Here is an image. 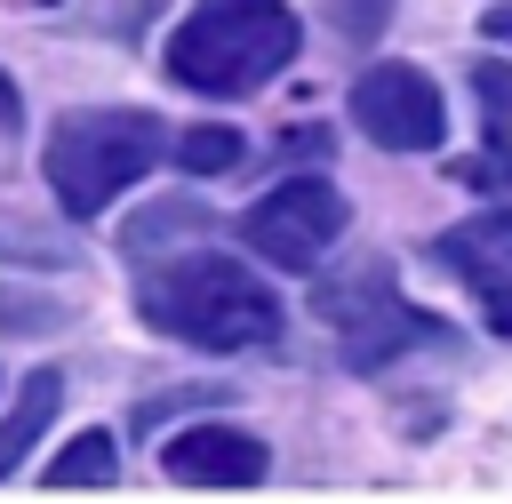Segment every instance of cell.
<instances>
[{"instance_id": "obj_14", "label": "cell", "mask_w": 512, "mask_h": 504, "mask_svg": "<svg viewBox=\"0 0 512 504\" xmlns=\"http://www.w3.org/2000/svg\"><path fill=\"white\" fill-rule=\"evenodd\" d=\"M488 296H496V320H504V328H512V280H496V288H488Z\"/></svg>"}, {"instance_id": "obj_7", "label": "cell", "mask_w": 512, "mask_h": 504, "mask_svg": "<svg viewBox=\"0 0 512 504\" xmlns=\"http://www.w3.org/2000/svg\"><path fill=\"white\" fill-rule=\"evenodd\" d=\"M56 400H64V376H56V368H32V376H24V392H16V408L0 416V480L24 464V448L40 440V424L56 416Z\"/></svg>"}, {"instance_id": "obj_6", "label": "cell", "mask_w": 512, "mask_h": 504, "mask_svg": "<svg viewBox=\"0 0 512 504\" xmlns=\"http://www.w3.org/2000/svg\"><path fill=\"white\" fill-rule=\"evenodd\" d=\"M264 440L240 432V424H192L160 448V472L184 480V488H256L264 480Z\"/></svg>"}, {"instance_id": "obj_15", "label": "cell", "mask_w": 512, "mask_h": 504, "mask_svg": "<svg viewBox=\"0 0 512 504\" xmlns=\"http://www.w3.org/2000/svg\"><path fill=\"white\" fill-rule=\"evenodd\" d=\"M488 32H496V40H512V8H496V16H488Z\"/></svg>"}, {"instance_id": "obj_9", "label": "cell", "mask_w": 512, "mask_h": 504, "mask_svg": "<svg viewBox=\"0 0 512 504\" xmlns=\"http://www.w3.org/2000/svg\"><path fill=\"white\" fill-rule=\"evenodd\" d=\"M472 96H480V120H488V136L496 144H512V64H472Z\"/></svg>"}, {"instance_id": "obj_2", "label": "cell", "mask_w": 512, "mask_h": 504, "mask_svg": "<svg viewBox=\"0 0 512 504\" xmlns=\"http://www.w3.org/2000/svg\"><path fill=\"white\" fill-rule=\"evenodd\" d=\"M296 56L288 0H192V16L168 32V80L200 96H248Z\"/></svg>"}, {"instance_id": "obj_13", "label": "cell", "mask_w": 512, "mask_h": 504, "mask_svg": "<svg viewBox=\"0 0 512 504\" xmlns=\"http://www.w3.org/2000/svg\"><path fill=\"white\" fill-rule=\"evenodd\" d=\"M0 128H16V80L0 72Z\"/></svg>"}, {"instance_id": "obj_12", "label": "cell", "mask_w": 512, "mask_h": 504, "mask_svg": "<svg viewBox=\"0 0 512 504\" xmlns=\"http://www.w3.org/2000/svg\"><path fill=\"white\" fill-rule=\"evenodd\" d=\"M336 8V24H352V32H376L384 24V0H328Z\"/></svg>"}, {"instance_id": "obj_4", "label": "cell", "mask_w": 512, "mask_h": 504, "mask_svg": "<svg viewBox=\"0 0 512 504\" xmlns=\"http://www.w3.org/2000/svg\"><path fill=\"white\" fill-rule=\"evenodd\" d=\"M240 240H248L264 264H280V272H312V264L344 240V192H336L328 176H288V184H272V192L240 216Z\"/></svg>"}, {"instance_id": "obj_8", "label": "cell", "mask_w": 512, "mask_h": 504, "mask_svg": "<svg viewBox=\"0 0 512 504\" xmlns=\"http://www.w3.org/2000/svg\"><path fill=\"white\" fill-rule=\"evenodd\" d=\"M112 472H120V448H112V432H80L56 464H48V488H64V496H80V488H112Z\"/></svg>"}, {"instance_id": "obj_11", "label": "cell", "mask_w": 512, "mask_h": 504, "mask_svg": "<svg viewBox=\"0 0 512 504\" xmlns=\"http://www.w3.org/2000/svg\"><path fill=\"white\" fill-rule=\"evenodd\" d=\"M456 176H464L472 192H496V200H504V216H512V144H496V152H472Z\"/></svg>"}, {"instance_id": "obj_5", "label": "cell", "mask_w": 512, "mask_h": 504, "mask_svg": "<svg viewBox=\"0 0 512 504\" xmlns=\"http://www.w3.org/2000/svg\"><path fill=\"white\" fill-rule=\"evenodd\" d=\"M352 120L384 144V152H432L448 136V104L416 64H368L352 80Z\"/></svg>"}, {"instance_id": "obj_1", "label": "cell", "mask_w": 512, "mask_h": 504, "mask_svg": "<svg viewBox=\"0 0 512 504\" xmlns=\"http://www.w3.org/2000/svg\"><path fill=\"white\" fill-rule=\"evenodd\" d=\"M144 320L176 344H200V352H248V344H272L280 336V304L272 288L232 264V256H176V264H152L144 288H136Z\"/></svg>"}, {"instance_id": "obj_3", "label": "cell", "mask_w": 512, "mask_h": 504, "mask_svg": "<svg viewBox=\"0 0 512 504\" xmlns=\"http://www.w3.org/2000/svg\"><path fill=\"white\" fill-rule=\"evenodd\" d=\"M160 144L168 128L152 112H64L48 128V192L64 200V216H104L128 184H144L160 168Z\"/></svg>"}, {"instance_id": "obj_10", "label": "cell", "mask_w": 512, "mask_h": 504, "mask_svg": "<svg viewBox=\"0 0 512 504\" xmlns=\"http://www.w3.org/2000/svg\"><path fill=\"white\" fill-rule=\"evenodd\" d=\"M240 152H248V144H240L232 128H192V136L176 144V160H184L192 176H224V168H240Z\"/></svg>"}]
</instances>
